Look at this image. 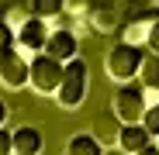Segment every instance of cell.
Masks as SVG:
<instances>
[{
	"label": "cell",
	"instance_id": "obj_1",
	"mask_svg": "<svg viewBox=\"0 0 159 155\" xmlns=\"http://www.w3.org/2000/svg\"><path fill=\"white\" fill-rule=\"evenodd\" d=\"M142 62H145V55H142L135 45H128V41L114 45L107 55H104V69H107V76H111L114 83H131V80H139Z\"/></svg>",
	"mask_w": 159,
	"mask_h": 155
},
{
	"label": "cell",
	"instance_id": "obj_2",
	"mask_svg": "<svg viewBox=\"0 0 159 155\" xmlns=\"http://www.w3.org/2000/svg\"><path fill=\"white\" fill-rule=\"evenodd\" d=\"M149 110V100H145V90L142 86H118L114 97H111V117L118 124H142Z\"/></svg>",
	"mask_w": 159,
	"mask_h": 155
},
{
	"label": "cell",
	"instance_id": "obj_3",
	"mask_svg": "<svg viewBox=\"0 0 159 155\" xmlns=\"http://www.w3.org/2000/svg\"><path fill=\"white\" fill-rule=\"evenodd\" d=\"M62 76H66V62H59V59H52V55L42 52V55L31 59V80H28V86L35 93H42V97H56L59 86H62Z\"/></svg>",
	"mask_w": 159,
	"mask_h": 155
},
{
	"label": "cell",
	"instance_id": "obj_4",
	"mask_svg": "<svg viewBox=\"0 0 159 155\" xmlns=\"http://www.w3.org/2000/svg\"><path fill=\"white\" fill-rule=\"evenodd\" d=\"M83 100H87V62L73 59V62H66V76H62V86L56 93V103L62 110H76Z\"/></svg>",
	"mask_w": 159,
	"mask_h": 155
},
{
	"label": "cell",
	"instance_id": "obj_5",
	"mask_svg": "<svg viewBox=\"0 0 159 155\" xmlns=\"http://www.w3.org/2000/svg\"><path fill=\"white\" fill-rule=\"evenodd\" d=\"M28 80H31V59H24L14 45L0 48V83L7 90H21L28 86Z\"/></svg>",
	"mask_w": 159,
	"mask_h": 155
},
{
	"label": "cell",
	"instance_id": "obj_6",
	"mask_svg": "<svg viewBox=\"0 0 159 155\" xmlns=\"http://www.w3.org/2000/svg\"><path fill=\"white\" fill-rule=\"evenodd\" d=\"M48 24L42 21V17H31L28 24H24V28H17V38H14V48L21 52L24 59H35V55H42L45 52V45H48Z\"/></svg>",
	"mask_w": 159,
	"mask_h": 155
},
{
	"label": "cell",
	"instance_id": "obj_7",
	"mask_svg": "<svg viewBox=\"0 0 159 155\" xmlns=\"http://www.w3.org/2000/svg\"><path fill=\"white\" fill-rule=\"evenodd\" d=\"M45 55L59 59V62H73V59H80V38H76L69 28H56V31L48 35Z\"/></svg>",
	"mask_w": 159,
	"mask_h": 155
},
{
	"label": "cell",
	"instance_id": "obj_8",
	"mask_svg": "<svg viewBox=\"0 0 159 155\" xmlns=\"http://www.w3.org/2000/svg\"><path fill=\"white\" fill-rule=\"evenodd\" d=\"M45 148V135L31 124H21L14 127V155H42Z\"/></svg>",
	"mask_w": 159,
	"mask_h": 155
},
{
	"label": "cell",
	"instance_id": "obj_9",
	"mask_svg": "<svg viewBox=\"0 0 159 155\" xmlns=\"http://www.w3.org/2000/svg\"><path fill=\"white\" fill-rule=\"evenodd\" d=\"M118 145H121V152H128V155H139L145 145H152V138H149V131H145L142 124H121Z\"/></svg>",
	"mask_w": 159,
	"mask_h": 155
},
{
	"label": "cell",
	"instance_id": "obj_10",
	"mask_svg": "<svg viewBox=\"0 0 159 155\" xmlns=\"http://www.w3.org/2000/svg\"><path fill=\"white\" fill-rule=\"evenodd\" d=\"M62 155H104V145L97 141L93 131H76L69 141H66V152Z\"/></svg>",
	"mask_w": 159,
	"mask_h": 155
},
{
	"label": "cell",
	"instance_id": "obj_11",
	"mask_svg": "<svg viewBox=\"0 0 159 155\" xmlns=\"http://www.w3.org/2000/svg\"><path fill=\"white\" fill-rule=\"evenodd\" d=\"M87 21H90V28L100 31V35H111V31L118 28V14H114L111 4H97V7L87 14Z\"/></svg>",
	"mask_w": 159,
	"mask_h": 155
},
{
	"label": "cell",
	"instance_id": "obj_12",
	"mask_svg": "<svg viewBox=\"0 0 159 155\" xmlns=\"http://www.w3.org/2000/svg\"><path fill=\"white\" fill-rule=\"evenodd\" d=\"M139 86H142L145 93H159V55H156V52H152V55H145V62H142Z\"/></svg>",
	"mask_w": 159,
	"mask_h": 155
},
{
	"label": "cell",
	"instance_id": "obj_13",
	"mask_svg": "<svg viewBox=\"0 0 159 155\" xmlns=\"http://www.w3.org/2000/svg\"><path fill=\"white\" fill-rule=\"evenodd\" d=\"M149 31H152V17H139V21H131L128 28H125V41L128 45H149Z\"/></svg>",
	"mask_w": 159,
	"mask_h": 155
},
{
	"label": "cell",
	"instance_id": "obj_14",
	"mask_svg": "<svg viewBox=\"0 0 159 155\" xmlns=\"http://www.w3.org/2000/svg\"><path fill=\"white\" fill-rule=\"evenodd\" d=\"M66 11V0H31V14L48 21V17H59Z\"/></svg>",
	"mask_w": 159,
	"mask_h": 155
},
{
	"label": "cell",
	"instance_id": "obj_15",
	"mask_svg": "<svg viewBox=\"0 0 159 155\" xmlns=\"http://www.w3.org/2000/svg\"><path fill=\"white\" fill-rule=\"evenodd\" d=\"M142 127L149 131V138H159V103H149V110L142 117Z\"/></svg>",
	"mask_w": 159,
	"mask_h": 155
},
{
	"label": "cell",
	"instance_id": "obj_16",
	"mask_svg": "<svg viewBox=\"0 0 159 155\" xmlns=\"http://www.w3.org/2000/svg\"><path fill=\"white\" fill-rule=\"evenodd\" d=\"M100 0H66V14H76V17H87Z\"/></svg>",
	"mask_w": 159,
	"mask_h": 155
},
{
	"label": "cell",
	"instance_id": "obj_17",
	"mask_svg": "<svg viewBox=\"0 0 159 155\" xmlns=\"http://www.w3.org/2000/svg\"><path fill=\"white\" fill-rule=\"evenodd\" d=\"M14 38H17V31L11 28L7 21H0V48H11V45H14Z\"/></svg>",
	"mask_w": 159,
	"mask_h": 155
},
{
	"label": "cell",
	"instance_id": "obj_18",
	"mask_svg": "<svg viewBox=\"0 0 159 155\" xmlns=\"http://www.w3.org/2000/svg\"><path fill=\"white\" fill-rule=\"evenodd\" d=\"M0 155H14V131L0 127Z\"/></svg>",
	"mask_w": 159,
	"mask_h": 155
},
{
	"label": "cell",
	"instance_id": "obj_19",
	"mask_svg": "<svg viewBox=\"0 0 159 155\" xmlns=\"http://www.w3.org/2000/svg\"><path fill=\"white\" fill-rule=\"evenodd\" d=\"M149 52L159 55V21H152V31H149Z\"/></svg>",
	"mask_w": 159,
	"mask_h": 155
},
{
	"label": "cell",
	"instance_id": "obj_20",
	"mask_svg": "<svg viewBox=\"0 0 159 155\" xmlns=\"http://www.w3.org/2000/svg\"><path fill=\"white\" fill-rule=\"evenodd\" d=\"M139 155H159V145H156V141H152V145H145V148H142V152H139Z\"/></svg>",
	"mask_w": 159,
	"mask_h": 155
},
{
	"label": "cell",
	"instance_id": "obj_21",
	"mask_svg": "<svg viewBox=\"0 0 159 155\" xmlns=\"http://www.w3.org/2000/svg\"><path fill=\"white\" fill-rule=\"evenodd\" d=\"M4 124H7V103L0 100V127H4Z\"/></svg>",
	"mask_w": 159,
	"mask_h": 155
}]
</instances>
